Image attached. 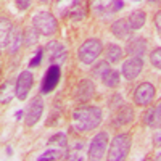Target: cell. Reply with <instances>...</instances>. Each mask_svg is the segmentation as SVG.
Returning <instances> with one entry per match:
<instances>
[{
  "mask_svg": "<svg viewBox=\"0 0 161 161\" xmlns=\"http://www.w3.org/2000/svg\"><path fill=\"white\" fill-rule=\"evenodd\" d=\"M103 53V45L100 42V39L90 37L84 40L77 48V60L82 64H92L93 61H97V58Z\"/></svg>",
  "mask_w": 161,
  "mask_h": 161,
  "instance_id": "obj_3",
  "label": "cell"
},
{
  "mask_svg": "<svg viewBox=\"0 0 161 161\" xmlns=\"http://www.w3.org/2000/svg\"><path fill=\"white\" fill-rule=\"evenodd\" d=\"M45 52H47L50 64L61 66L66 61V58H68V50H66V47L61 42H58V40H52V42H48L45 45Z\"/></svg>",
  "mask_w": 161,
  "mask_h": 161,
  "instance_id": "obj_10",
  "label": "cell"
},
{
  "mask_svg": "<svg viewBox=\"0 0 161 161\" xmlns=\"http://www.w3.org/2000/svg\"><path fill=\"white\" fill-rule=\"evenodd\" d=\"M34 86V74L31 71H21L15 82V97L24 102L29 97V92Z\"/></svg>",
  "mask_w": 161,
  "mask_h": 161,
  "instance_id": "obj_7",
  "label": "cell"
},
{
  "mask_svg": "<svg viewBox=\"0 0 161 161\" xmlns=\"http://www.w3.org/2000/svg\"><path fill=\"white\" fill-rule=\"evenodd\" d=\"M100 79H102V82H103L105 87L116 89V87L119 86V82H121V74H119L116 69H113V68H110V66H108V68L102 73Z\"/></svg>",
  "mask_w": 161,
  "mask_h": 161,
  "instance_id": "obj_18",
  "label": "cell"
},
{
  "mask_svg": "<svg viewBox=\"0 0 161 161\" xmlns=\"http://www.w3.org/2000/svg\"><path fill=\"white\" fill-rule=\"evenodd\" d=\"M134 119V111L130 106L124 105V103H121L118 105V110L114 111V116H113V121H111V124L114 127H121V126H126L129 124L130 121Z\"/></svg>",
  "mask_w": 161,
  "mask_h": 161,
  "instance_id": "obj_13",
  "label": "cell"
},
{
  "mask_svg": "<svg viewBox=\"0 0 161 161\" xmlns=\"http://www.w3.org/2000/svg\"><path fill=\"white\" fill-rule=\"evenodd\" d=\"M80 5H82V0H57L53 5V10L58 16H69Z\"/></svg>",
  "mask_w": 161,
  "mask_h": 161,
  "instance_id": "obj_15",
  "label": "cell"
},
{
  "mask_svg": "<svg viewBox=\"0 0 161 161\" xmlns=\"http://www.w3.org/2000/svg\"><path fill=\"white\" fill-rule=\"evenodd\" d=\"M156 95V89L152 82H140L134 90V103L137 106H148Z\"/></svg>",
  "mask_w": 161,
  "mask_h": 161,
  "instance_id": "obj_8",
  "label": "cell"
},
{
  "mask_svg": "<svg viewBox=\"0 0 161 161\" xmlns=\"http://www.w3.org/2000/svg\"><path fill=\"white\" fill-rule=\"evenodd\" d=\"M142 69H143V60L140 57H130L121 64V74L126 80H134L136 77H139Z\"/></svg>",
  "mask_w": 161,
  "mask_h": 161,
  "instance_id": "obj_12",
  "label": "cell"
},
{
  "mask_svg": "<svg viewBox=\"0 0 161 161\" xmlns=\"http://www.w3.org/2000/svg\"><path fill=\"white\" fill-rule=\"evenodd\" d=\"M111 32L116 39H129L132 36V28L127 19L121 18V19H116L113 24H111Z\"/></svg>",
  "mask_w": 161,
  "mask_h": 161,
  "instance_id": "obj_17",
  "label": "cell"
},
{
  "mask_svg": "<svg viewBox=\"0 0 161 161\" xmlns=\"http://www.w3.org/2000/svg\"><path fill=\"white\" fill-rule=\"evenodd\" d=\"M102 121H103L102 108L100 106H93V105H80L71 114L73 129L80 134L97 129L102 124Z\"/></svg>",
  "mask_w": 161,
  "mask_h": 161,
  "instance_id": "obj_1",
  "label": "cell"
},
{
  "mask_svg": "<svg viewBox=\"0 0 161 161\" xmlns=\"http://www.w3.org/2000/svg\"><path fill=\"white\" fill-rule=\"evenodd\" d=\"M134 2H142V0H134Z\"/></svg>",
  "mask_w": 161,
  "mask_h": 161,
  "instance_id": "obj_40",
  "label": "cell"
},
{
  "mask_svg": "<svg viewBox=\"0 0 161 161\" xmlns=\"http://www.w3.org/2000/svg\"><path fill=\"white\" fill-rule=\"evenodd\" d=\"M155 159H161V152H159V153H158V155L155 156Z\"/></svg>",
  "mask_w": 161,
  "mask_h": 161,
  "instance_id": "obj_37",
  "label": "cell"
},
{
  "mask_svg": "<svg viewBox=\"0 0 161 161\" xmlns=\"http://www.w3.org/2000/svg\"><path fill=\"white\" fill-rule=\"evenodd\" d=\"M148 2H152V3H155V2H158V0H148Z\"/></svg>",
  "mask_w": 161,
  "mask_h": 161,
  "instance_id": "obj_39",
  "label": "cell"
},
{
  "mask_svg": "<svg viewBox=\"0 0 161 161\" xmlns=\"http://www.w3.org/2000/svg\"><path fill=\"white\" fill-rule=\"evenodd\" d=\"M106 68H108V61H106V60H105V61H100V63H97L95 68L92 69V74H93V76H97V77H100L102 73H103Z\"/></svg>",
  "mask_w": 161,
  "mask_h": 161,
  "instance_id": "obj_29",
  "label": "cell"
},
{
  "mask_svg": "<svg viewBox=\"0 0 161 161\" xmlns=\"http://www.w3.org/2000/svg\"><path fill=\"white\" fill-rule=\"evenodd\" d=\"M61 79V68L58 64H50L48 69L45 71L44 77H42V84H40V93L48 95L55 90V87L60 84Z\"/></svg>",
  "mask_w": 161,
  "mask_h": 161,
  "instance_id": "obj_6",
  "label": "cell"
},
{
  "mask_svg": "<svg viewBox=\"0 0 161 161\" xmlns=\"http://www.w3.org/2000/svg\"><path fill=\"white\" fill-rule=\"evenodd\" d=\"M44 55H45V48H37V52H36V55L29 60V68H37V66H40V63H42V60H44Z\"/></svg>",
  "mask_w": 161,
  "mask_h": 161,
  "instance_id": "obj_27",
  "label": "cell"
},
{
  "mask_svg": "<svg viewBox=\"0 0 161 161\" xmlns=\"http://www.w3.org/2000/svg\"><path fill=\"white\" fill-rule=\"evenodd\" d=\"M15 3H16V8L19 11H24V10H28L32 3V0H15Z\"/></svg>",
  "mask_w": 161,
  "mask_h": 161,
  "instance_id": "obj_31",
  "label": "cell"
},
{
  "mask_svg": "<svg viewBox=\"0 0 161 161\" xmlns=\"http://www.w3.org/2000/svg\"><path fill=\"white\" fill-rule=\"evenodd\" d=\"M114 0H90V11L97 16H105V15H113L114 10Z\"/></svg>",
  "mask_w": 161,
  "mask_h": 161,
  "instance_id": "obj_16",
  "label": "cell"
},
{
  "mask_svg": "<svg viewBox=\"0 0 161 161\" xmlns=\"http://www.w3.org/2000/svg\"><path fill=\"white\" fill-rule=\"evenodd\" d=\"M147 48H148V44H147L145 37H134L126 45V53L130 57H140L142 58L147 53Z\"/></svg>",
  "mask_w": 161,
  "mask_h": 161,
  "instance_id": "obj_14",
  "label": "cell"
},
{
  "mask_svg": "<svg viewBox=\"0 0 161 161\" xmlns=\"http://www.w3.org/2000/svg\"><path fill=\"white\" fill-rule=\"evenodd\" d=\"M108 143H110V136L108 132H97L95 136L92 137L90 143H89V148H87V158L90 161H98L105 156L106 148H108Z\"/></svg>",
  "mask_w": 161,
  "mask_h": 161,
  "instance_id": "obj_5",
  "label": "cell"
},
{
  "mask_svg": "<svg viewBox=\"0 0 161 161\" xmlns=\"http://www.w3.org/2000/svg\"><path fill=\"white\" fill-rule=\"evenodd\" d=\"M10 100H11V97L8 95V82H3L2 84V103L7 105V103H10Z\"/></svg>",
  "mask_w": 161,
  "mask_h": 161,
  "instance_id": "obj_30",
  "label": "cell"
},
{
  "mask_svg": "<svg viewBox=\"0 0 161 161\" xmlns=\"http://www.w3.org/2000/svg\"><path fill=\"white\" fill-rule=\"evenodd\" d=\"M11 34H13L11 23L7 18H2V19H0V47H2V50H5L10 45Z\"/></svg>",
  "mask_w": 161,
  "mask_h": 161,
  "instance_id": "obj_19",
  "label": "cell"
},
{
  "mask_svg": "<svg viewBox=\"0 0 161 161\" xmlns=\"http://www.w3.org/2000/svg\"><path fill=\"white\" fill-rule=\"evenodd\" d=\"M93 95H95V86H93V82L90 79H80L76 84L74 92H73L74 100L80 105L90 102L93 98Z\"/></svg>",
  "mask_w": 161,
  "mask_h": 161,
  "instance_id": "obj_9",
  "label": "cell"
},
{
  "mask_svg": "<svg viewBox=\"0 0 161 161\" xmlns=\"http://www.w3.org/2000/svg\"><path fill=\"white\" fill-rule=\"evenodd\" d=\"M155 124H156V127L161 126V102L155 106Z\"/></svg>",
  "mask_w": 161,
  "mask_h": 161,
  "instance_id": "obj_33",
  "label": "cell"
},
{
  "mask_svg": "<svg viewBox=\"0 0 161 161\" xmlns=\"http://www.w3.org/2000/svg\"><path fill=\"white\" fill-rule=\"evenodd\" d=\"M153 23H155V28H156V32L161 36V10L156 11V15L153 18Z\"/></svg>",
  "mask_w": 161,
  "mask_h": 161,
  "instance_id": "obj_34",
  "label": "cell"
},
{
  "mask_svg": "<svg viewBox=\"0 0 161 161\" xmlns=\"http://www.w3.org/2000/svg\"><path fill=\"white\" fill-rule=\"evenodd\" d=\"M23 36H24V45H26V47H31V45H36V44H37L40 32L34 28V26H29V28L24 31Z\"/></svg>",
  "mask_w": 161,
  "mask_h": 161,
  "instance_id": "obj_24",
  "label": "cell"
},
{
  "mask_svg": "<svg viewBox=\"0 0 161 161\" xmlns=\"http://www.w3.org/2000/svg\"><path fill=\"white\" fill-rule=\"evenodd\" d=\"M42 114H44V100L40 97H34L28 106V110H26V116H24L26 127H34L40 121Z\"/></svg>",
  "mask_w": 161,
  "mask_h": 161,
  "instance_id": "obj_11",
  "label": "cell"
},
{
  "mask_svg": "<svg viewBox=\"0 0 161 161\" xmlns=\"http://www.w3.org/2000/svg\"><path fill=\"white\" fill-rule=\"evenodd\" d=\"M50 147H57V148H66L68 147V139H66V134L63 132H57L48 139L47 142Z\"/></svg>",
  "mask_w": 161,
  "mask_h": 161,
  "instance_id": "obj_23",
  "label": "cell"
},
{
  "mask_svg": "<svg viewBox=\"0 0 161 161\" xmlns=\"http://www.w3.org/2000/svg\"><path fill=\"white\" fill-rule=\"evenodd\" d=\"M127 21H129V24H130L132 31H139V29H142L143 26H145L147 15H145L143 10H134L130 15H129Z\"/></svg>",
  "mask_w": 161,
  "mask_h": 161,
  "instance_id": "obj_21",
  "label": "cell"
},
{
  "mask_svg": "<svg viewBox=\"0 0 161 161\" xmlns=\"http://www.w3.org/2000/svg\"><path fill=\"white\" fill-rule=\"evenodd\" d=\"M150 63L155 66L156 69H161V47H158L153 52H150Z\"/></svg>",
  "mask_w": 161,
  "mask_h": 161,
  "instance_id": "obj_28",
  "label": "cell"
},
{
  "mask_svg": "<svg viewBox=\"0 0 161 161\" xmlns=\"http://www.w3.org/2000/svg\"><path fill=\"white\" fill-rule=\"evenodd\" d=\"M32 26L40 32V36H53L58 31V21L55 15H52L47 10H40L32 16Z\"/></svg>",
  "mask_w": 161,
  "mask_h": 161,
  "instance_id": "obj_4",
  "label": "cell"
},
{
  "mask_svg": "<svg viewBox=\"0 0 161 161\" xmlns=\"http://www.w3.org/2000/svg\"><path fill=\"white\" fill-rule=\"evenodd\" d=\"M132 147V137L127 132H121L111 139L110 150H108V159L111 161H123L127 158Z\"/></svg>",
  "mask_w": 161,
  "mask_h": 161,
  "instance_id": "obj_2",
  "label": "cell"
},
{
  "mask_svg": "<svg viewBox=\"0 0 161 161\" xmlns=\"http://www.w3.org/2000/svg\"><path fill=\"white\" fill-rule=\"evenodd\" d=\"M5 153H8V156H11V153H13L11 147H7V148H5Z\"/></svg>",
  "mask_w": 161,
  "mask_h": 161,
  "instance_id": "obj_36",
  "label": "cell"
},
{
  "mask_svg": "<svg viewBox=\"0 0 161 161\" xmlns=\"http://www.w3.org/2000/svg\"><path fill=\"white\" fill-rule=\"evenodd\" d=\"M142 123L148 127H156V124H155V108H148L142 113Z\"/></svg>",
  "mask_w": 161,
  "mask_h": 161,
  "instance_id": "obj_26",
  "label": "cell"
},
{
  "mask_svg": "<svg viewBox=\"0 0 161 161\" xmlns=\"http://www.w3.org/2000/svg\"><path fill=\"white\" fill-rule=\"evenodd\" d=\"M39 2H42V3H47V2H48V0H39Z\"/></svg>",
  "mask_w": 161,
  "mask_h": 161,
  "instance_id": "obj_38",
  "label": "cell"
},
{
  "mask_svg": "<svg viewBox=\"0 0 161 161\" xmlns=\"http://www.w3.org/2000/svg\"><path fill=\"white\" fill-rule=\"evenodd\" d=\"M23 42H24L23 32H21L19 29H13V34H11V39H10V45H8L10 53H16L18 48H19V45H21Z\"/></svg>",
  "mask_w": 161,
  "mask_h": 161,
  "instance_id": "obj_22",
  "label": "cell"
},
{
  "mask_svg": "<svg viewBox=\"0 0 161 161\" xmlns=\"http://www.w3.org/2000/svg\"><path fill=\"white\" fill-rule=\"evenodd\" d=\"M15 114H16V116H15V118H16V121H19V119L23 118V114H24V111H21V110H19V111H16Z\"/></svg>",
  "mask_w": 161,
  "mask_h": 161,
  "instance_id": "obj_35",
  "label": "cell"
},
{
  "mask_svg": "<svg viewBox=\"0 0 161 161\" xmlns=\"http://www.w3.org/2000/svg\"><path fill=\"white\" fill-rule=\"evenodd\" d=\"M63 158V152L61 148H50L47 152H44L40 156H37L39 161H47V159H61Z\"/></svg>",
  "mask_w": 161,
  "mask_h": 161,
  "instance_id": "obj_25",
  "label": "cell"
},
{
  "mask_svg": "<svg viewBox=\"0 0 161 161\" xmlns=\"http://www.w3.org/2000/svg\"><path fill=\"white\" fill-rule=\"evenodd\" d=\"M152 140H153V145L156 147V148H161V127H159V129L153 134Z\"/></svg>",
  "mask_w": 161,
  "mask_h": 161,
  "instance_id": "obj_32",
  "label": "cell"
},
{
  "mask_svg": "<svg viewBox=\"0 0 161 161\" xmlns=\"http://www.w3.org/2000/svg\"><path fill=\"white\" fill-rule=\"evenodd\" d=\"M103 53H105V60L108 63H111V64H114V63H119L121 60H123V55L126 52H123V48H121L119 45H116V44H108Z\"/></svg>",
  "mask_w": 161,
  "mask_h": 161,
  "instance_id": "obj_20",
  "label": "cell"
}]
</instances>
